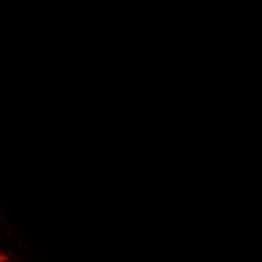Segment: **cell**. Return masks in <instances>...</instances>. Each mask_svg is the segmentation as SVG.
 Masks as SVG:
<instances>
[{
	"instance_id": "1",
	"label": "cell",
	"mask_w": 262,
	"mask_h": 262,
	"mask_svg": "<svg viewBox=\"0 0 262 262\" xmlns=\"http://www.w3.org/2000/svg\"><path fill=\"white\" fill-rule=\"evenodd\" d=\"M0 262H13L11 257H6V254H0Z\"/></svg>"
}]
</instances>
